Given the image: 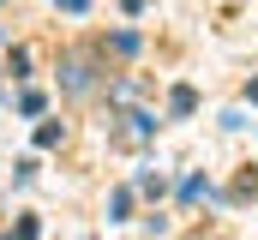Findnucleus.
<instances>
[{
	"label": "nucleus",
	"instance_id": "f257e3e1",
	"mask_svg": "<svg viewBox=\"0 0 258 240\" xmlns=\"http://www.w3.org/2000/svg\"><path fill=\"white\" fill-rule=\"evenodd\" d=\"M54 6H66V12H84V6H90V0H54Z\"/></svg>",
	"mask_w": 258,
	"mask_h": 240
}]
</instances>
